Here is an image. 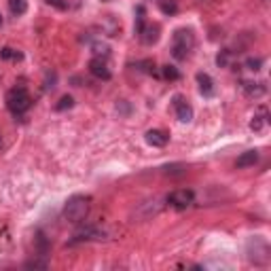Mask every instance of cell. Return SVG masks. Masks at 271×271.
Returning <instances> with one entry per match:
<instances>
[{
    "label": "cell",
    "mask_w": 271,
    "mask_h": 271,
    "mask_svg": "<svg viewBox=\"0 0 271 271\" xmlns=\"http://www.w3.org/2000/svg\"><path fill=\"white\" fill-rule=\"evenodd\" d=\"M195 49V34L191 28H178L172 36V55L174 60L178 62H184L191 58Z\"/></svg>",
    "instance_id": "1"
},
{
    "label": "cell",
    "mask_w": 271,
    "mask_h": 271,
    "mask_svg": "<svg viewBox=\"0 0 271 271\" xmlns=\"http://www.w3.org/2000/svg\"><path fill=\"white\" fill-rule=\"evenodd\" d=\"M4 102H6V108H9L15 117H19L32 106V98L26 91V87H13V89L6 91Z\"/></svg>",
    "instance_id": "2"
},
{
    "label": "cell",
    "mask_w": 271,
    "mask_h": 271,
    "mask_svg": "<svg viewBox=\"0 0 271 271\" xmlns=\"http://www.w3.org/2000/svg\"><path fill=\"white\" fill-rule=\"evenodd\" d=\"M89 214V202L81 195H74L70 197L66 205H64V218L68 220V223H83L85 218H87Z\"/></svg>",
    "instance_id": "3"
},
{
    "label": "cell",
    "mask_w": 271,
    "mask_h": 271,
    "mask_svg": "<svg viewBox=\"0 0 271 271\" xmlns=\"http://www.w3.org/2000/svg\"><path fill=\"white\" fill-rule=\"evenodd\" d=\"M248 259L254 265H267L269 263V244L263 237H254L250 244H248Z\"/></svg>",
    "instance_id": "4"
},
{
    "label": "cell",
    "mask_w": 271,
    "mask_h": 271,
    "mask_svg": "<svg viewBox=\"0 0 271 271\" xmlns=\"http://www.w3.org/2000/svg\"><path fill=\"white\" fill-rule=\"evenodd\" d=\"M193 202H195V193L191 189H178L174 193H169L168 197V203L176 210H187Z\"/></svg>",
    "instance_id": "5"
},
{
    "label": "cell",
    "mask_w": 271,
    "mask_h": 271,
    "mask_svg": "<svg viewBox=\"0 0 271 271\" xmlns=\"http://www.w3.org/2000/svg\"><path fill=\"white\" fill-rule=\"evenodd\" d=\"M100 239H106V231L100 229V227H83V229H78L72 239L68 241V244H81V241H100Z\"/></svg>",
    "instance_id": "6"
},
{
    "label": "cell",
    "mask_w": 271,
    "mask_h": 271,
    "mask_svg": "<svg viewBox=\"0 0 271 271\" xmlns=\"http://www.w3.org/2000/svg\"><path fill=\"white\" fill-rule=\"evenodd\" d=\"M172 106L176 108L178 121H182V123H189V121H193V106H191L182 96H174Z\"/></svg>",
    "instance_id": "7"
},
{
    "label": "cell",
    "mask_w": 271,
    "mask_h": 271,
    "mask_svg": "<svg viewBox=\"0 0 271 271\" xmlns=\"http://www.w3.org/2000/svg\"><path fill=\"white\" fill-rule=\"evenodd\" d=\"M239 87L244 91V96L254 98V100H259L267 94L265 83H261V81H239Z\"/></svg>",
    "instance_id": "8"
},
{
    "label": "cell",
    "mask_w": 271,
    "mask_h": 271,
    "mask_svg": "<svg viewBox=\"0 0 271 271\" xmlns=\"http://www.w3.org/2000/svg\"><path fill=\"white\" fill-rule=\"evenodd\" d=\"M161 36V26L159 24H144V28H142V32L138 34V38L144 42V45H155L157 40H159Z\"/></svg>",
    "instance_id": "9"
},
{
    "label": "cell",
    "mask_w": 271,
    "mask_h": 271,
    "mask_svg": "<svg viewBox=\"0 0 271 271\" xmlns=\"http://www.w3.org/2000/svg\"><path fill=\"white\" fill-rule=\"evenodd\" d=\"M89 72L96 78H102V81H110V76H112L108 66H106V60H102V58H94L89 62Z\"/></svg>",
    "instance_id": "10"
},
{
    "label": "cell",
    "mask_w": 271,
    "mask_h": 271,
    "mask_svg": "<svg viewBox=\"0 0 271 271\" xmlns=\"http://www.w3.org/2000/svg\"><path fill=\"white\" fill-rule=\"evenodd\" d=\"M144 140H146L151 146L161 148V146H166V144H168L169 136H168L166 132H163V130H148L146 136H144Z\"/></svg>",
    "instance_id": "11"
},
{
    "label": "cell",
    "mask_w": 271,
    "mask_h": 271,
    "mask_svg": "<svg viewBox=\"0 0 271 271\" xmlns=\"http://www.w3.org/2000/svg\"><path fill=\"white\" fill-rule=\"evenodd\" d=\"M256 163H259V151L252 148V151H246L237 157V161H235V168L244 169V168H254Z\"/></svg>",
    "instance_id": "12"
},
{
    "label": "cell",
    "mask_w": 271,
    "mask_h": 271,
    "mask_svg": "<svg viewBox=\"0 0 271 271\" xmlns=\"http://www.w3.org/2000/svg\"><path fill=\"white\" fill-rule=\"evenodd\" d=\"M197 85H199V91H202V96H205V98L214 96V81H212L210 74L199 72V74H197Z\"/></svg>",
    "instance_id": "13"
},
{
    "label": "cell",
    "mask_w": 271,
    "mask_h": 271,
    "mask_svg": "<svg viewBox=\"0 0 271 271\" xmlns=\"http://www.w3.org/2000/svg\"><path fill=\"white\" fill-rule=\"evenodd\" d=\"M267 123V108H259V115H254L250 121V130L252 132H263V127Z\"/></svg>",
    "instance_id": "14"
},
{
    "label": "cell",
    "mask_w": 271,
    "mask_h": 271,
    "mask_svg": "<svg viewBox=\"0 0 271 271\" xmlns=\"http://www.w3.org/2000/svg\"><path fill=\"white\" fill-rule=\"evenodd\" d=\"M91 51H94L96 58L106 60L110 55V47L106 45V42H102V40H96V42H91Z\"/></svg>",
    "instance_id": "15"
},
{
    "label": "cell",
    "mask_w": 271,
    "mask_h": 271,
    "mask_svg": "<svg viewBox=\"0 0 271 271\" xmlns=\"http://www.w3.org/2000/svg\"><path fill=\"white\" fill-rule=\"evenodd\" d=\"M9 9H11V13H13L15 17L26 15V11H28V0H9Z\"/></svg>",
    "instance_id": "16"
},
{
    "label": "cell",
    "mask_w": 271,
    "mask_h": 271,
    "mask_svg": "<svg viewBox=\"0 0 271 271\" xmlns=\"http://www.w3.org/2000/svg\"><path fill=\"white\" fill-rule=\"evenodd\" d=\"M159 9L163 15H176L178 13V0H159Z\"/></svg>",
    "instance_id": "17"
},
{
    "label": "cell",
    "mask_w": 271,
    "mask_h": 271,
    "mask_svg": "<svg viewBox=\"0 0 271 271\" xmlns=\"http://www.w3.org/2000/svg\"><path fill=\"white\" fill-rule=\"evenodd\" d=\"M0 58L2 60H24V53L17 51V49H11V47H2L0 49Z\"/></svg>",
    "instance_id": "18"
},
{
    "label": "cell",
    "mask_w": 271,
    "mask_h": 271,
    "mask_svg": "<svg viewBox=\"0 0 271 271\" xmlns=\"http://www.w3.org/2000/svg\"><path fill=\"white\" fill-rule=\"evenodd\" d=\"M161 76L166 78V81H178V78H180V72H178V68L176 66H163L161 68Z\"/></svg>",
    "instance_id": "19"
},
{
    "label": "cell",
    "mask_w": 271,
    "mask_h": 271,
    "mask_svg": "<svg viewBox=\"0 0 271 271\" xmlns=\"http://www.w3.org/2000/svg\"><path fill=\"white\" fill-rule=\"evenodd\" d=\"M72 106H74V98H72V96H62V98H60V102L55 104V110L64 112V110H70Z\"/></svg>",
    "instance_id": "20"
},
{
    "label": "cell",
    "mask_w": 271,
    "mask_h": 271,
    "mask_svg": "<svg viewBox=\"0 0 271 271\" xmlns=\"http://www.w3.org/2000/svg\"><path fill=\"white\" fill-rule=\"evenodd\" d=\"M229 60H231V51H229V49H225V51H220L216 55V66L218 68H227V66H229Z\"/></svg>",
    "instance_id": "21"
},
{
    "label": "cell",
    "mask_w": 271,
    "mask_h": 271,
    "mask_svg": "<svg viewBox=\"0 0 271 271\" xmlns=\"http://www.w3.org/2000/svg\"><path fill=\"white\" fill-rule=\"evenodd\" d=\"M117 112H119V115H123V117H130L132 115V104L127 102V100H119V102H117Z\"/></svg>",
    "instance_id": "22"
},
{
    "label": "cell",
    "mask_w": 271,
    "mask_h": 271,
    "mask_svg": "<svg viewBox=\"0 0 271 271\" xmlns=\"http://www.w3.org/2000/svg\"><path fill=\"white\" fill-rule=\"evenodd\" d=\"M246 68L252 70V72H259V70L263 68V60L261 58H248L246 60Z\"/></svg>",
    "instance_id": "23"
},
{
    "label": "cell",
    "mask_w": 271,
    "mask_h": 271,
    "mask_svg": "<svg viewBox=\"0 0 271 271\" xmlns=\"http://www.w3.org/2000/svg\"><path fill=\"white\" fill-rule=\"evenodd\" d=\"M55 83H58V74L55 72H47L45 74V91H53Z\"/></svg>",
    "instance_id": "24"
},
{
    "label": "cell",
    "mask_w": 271,
    "mask_h": 271,
    "mask_svg": "<svg viewBox=\"0 0 271 271\" xmlns=\"http://www.w3.org/2000/svg\"><path fill=\"white\" fill-rule=\"evenodd\" d=\"M47 4L55 6V9H60V11H66V9H68V4L64 2V0H47Z\"/></svg>",
    "instance_id": "25"
},
{
    "label": "cell",
    "mask_w": 271,
    "mask_h": 271,
    "mask_svg": "<svg viewBox=\"0 0 271 271\" xmlns=\"http://www.w3.org/2000/svg\"><path fill=\"white\" fill-rule=\"evenodd\" d=\"M26 267H40V269H45L47 263L45 261H30V263H26Z\"/></svg>",
    "instance_id": "26"
},
{
    "label": "cell",
    "mask_w": 271,
    "mask_h": 271,
    "mask_svg": "<svg viewBox=\"0 0 271 271\" xmlns=\"http://www.w3.org/2000/svg\"><path fill=\"white\" fill-rule=\"evenodd\" d=\"M0 26H2V15H0Z\"/></svg>",
    "instance_id": "27"
},
{
    "label": "cell",
    "mask_w": 271,
    "mask_h": 271,
    "mask_svg": "<svg viewBox=\"0 0 271 271\" xmlns=\"http://www.w3.org/2000/svg\"><path fill=\"white\" fill-rule=\"evenodd\" d=\"M0 146H2V138H0Z\"/></svg>",
    "instance_id": "28"
}]
</instances>
